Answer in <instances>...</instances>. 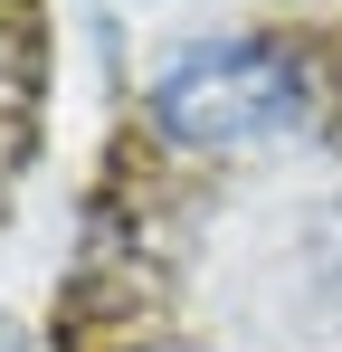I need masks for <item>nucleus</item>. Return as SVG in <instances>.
<instances>
[{
  "mask_svg": "<svg viewBox=\"0 0 342 352\" xmlns=\"http://www.w3.org/2000/svg\"><path fill=\"white\" fill-rule=\"evenodd\" d=\"M314 115V76L266 38H200L152 76V124L190 153H247Z\"/></svg>",
  "mask_w": 342,
  "mask_h": 352,
  "instance_id": "obj_1",
  "label": "nucleus"
},
{
  "mask_svg": "<svg viewBox=\"0 0 342 352\" xmlns=\"http://www.w3.org/2000/svg\"><path fill=\"white\" fill-rule=\"evenodd\" d=\"M152 352H200V343H152Z\"/></svg>",
  "mask_w": 342,
  "mask_h": 352,
  "instance_id": "obj_2",
  "label": "nucleus"
},
{
  "mask_svg": "<svg viewBox=\"0 0 342 352\" xmlns=\"http://www.w3.org/2000/svg\"><path fill=\"white\" fill-rule=\"evenodd\" d=\"M133 10H152V0H133Z\"/></svg>",
  "mask_w": 342,
  "mask_h": 352,
  "instance_id": "obj_3",
  "label": "nucleus"
}]
</instances>
